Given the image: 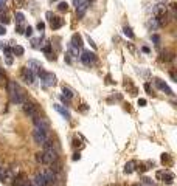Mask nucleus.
<instances>
[{
  "label": "nucleus",
  "instance_id": "nucleus-27",
  "mask_svg": "<svg viewBox=\"0 0 177 186\" xmlns=\"http://www.w3.org/2000/svg\"><path fill=\"white\" fill-rule=\"evenodd\" d=\"M123 31H124V34L129 37V39H134V33H132V30H130L129 26H124V28H123Z\"/></svg>",
  "mask_w": 177,
  "mask_h": 186
},
{
  "label": "nucleus",
  "instance_id": "nucleus-26",
  "mask_svg": "<svg viewBox=\"0 0 177 186\" xmlns=\"http://www.w3.org/2000/svg\"><path fill=\"white\" fill-rule=\"evenodd\" d=\"M24 20H25V16L22 13H16V22H17V25H22L24 24Z\"/></svg>",
  "mask_w": 177,
  "mask_h": 186
},
{
  "label": "nucleus",
  "instance_id": "nucleus-41",
  "mask_svg": "<svg viewBox=\"0 0 177 186\" xmlns=\"http://www.w3.org/2000/svg\"><path fill=\"white\" fill-rule=\"evenodd\" d=\"M152 40H154L155 44H159V42H160V37L157 36V34H154V36H152Z\"/></svg>",
  "mask_w": 177,
  "mask_h": 186
},
{
  "label": "nucleus",
  "instance_id": "nucleus-39",
  "mask_svg": "<svg viewBox=\"0 0 177 186\" xmlns=\"http://www.w3.org/2000/svg\"><path fill=\"white\" fill-rule=\"evenodd\" d=\"M24 2H25V0H14V5H16V6H22V5H24Z\"/></svg>",
  "mask_w": 177,
  "mask_h": 186
},
{
  "label": "nucleus",
  "instance_id": "nucleus-17",
  "mask_svg": "<svg viewBox=\"0 0 177 186\" xmlns=\"http://www.w3.org/2000/svg\"><path fill=\"white\" fill-rule=\"evenodd\" d=\"M14 177H16L14 169L13 168H6V174H5V177H3L2 181H5V183H11V181L14 180Z\"/></svg>",
  "mask_w": 177,
  "mask_h": 186
},
{
  "label": "nucleus",
  "instance_id": "nucleus-4",
  "mask_svg": "<svg viewBox=\"0 0 177 186\" xmlns=\"http://www.w3.org/2000/svg\"><path fill=\"white\" fill-rule=\"evenodd\" d=\"M73 3H75L76 6V14H78V17H84V14H86L87 11V6H88V2L87 0H73Z\"/></svg>",
  "mask_w": 177,
  "mask_h": 186
},
{
  "label": "nucleus",
  "instance_id": "nucleus-44",
  "mask_svg": "<svg viewBox=\"0 0 177 186\" xmlns=\"http://www.w3.org/2000/svg\"><path fill=\"white\" fill-rule=\"evenodd\" d=\"M5 5H3V3H0V13H2V11H3V13H5Z\"/></svg>",
  "mask_w": 177,
  "mask_h": 186
},
{
  "label": "nucleus",
  "instance_id": "nucleus-8",
  "mask_svg": "<svg viewBox=\"0 0 177 186\" xmlns=\"http://www.w3.org/2000/svg\"><path fill=\"white\" fill-rule=\"evenodd\" d=\"M155 177H157V180H161L168 185H171L172 180H174V175H172L171 172H168V171H159V172L155 174Z\"/></svg>",
  "mask_w": 177,
  "mask_h": 186
},
{
  "label": "nucleus",
  "instance_id": "nucleus-9",
  "mask_svg": "<svg viewBox=\"0 0 177 186\" xmlns=\"http://www.w3.org/2000/svg\"><path fill=\"white\" fill-rule=\"evenodd\" d=\"M11 102L13 104H24V102L26 101V98H25V92L22 89H19L14 95H11Z\"/></svg>",
  "mask_w": 177,
  "mask_h": 186
},
{
  "label": "nucleus",
  "instance_id": "nucleus-23",
  "mask_svg": "<svg viewBox=\"0 0 177 186\" xmlns=\"http://www.w3.org/2000/svg\"><path fill=\"white\" fill-rule=\"evenodd\" d=\"M13 53H14L16 56H24L25 50H24V47H20V45H16V47L13 48Z\"/></svg>",
  "mask_w": 177,
  "mask_h": 186
},
{
  "label": "nucleus",
  "instance_id": "nucleus-3",
  "mask_svg": "<svg viewBox=\"0 0 177 186\" xmlns=\"http://www.w3.org/2000/svg\"><path fill=\"white\" fill-rule=\"evenodd\" d=\"M33 121H34V126H36V129H39V130H42V132H45L47 134L48 132V129H50V123L45 118H42V116H34L33 118Z\"/></svg>",
  "mask_w": 177,
  "mask_h": 186
},
{
  "label": "nucleus",
  "instance_id": "nucleus-22",
  "mask_svg": "<svg viewBox=\"0 0 177 186\" xmlns=\"http://www.w3.org/2000/svg\"><path fill=\"white\" fill-rule=\"evenodd\" d=\"M67 56H72V58H78V56H79V48L73 47V45L70 44V45H68V50H67Z\"/></svg>",
  "mask_w": 177,
  "mask_h": 186
},
{
  "label": "nucleus",
  "instance_id": "nucleus-18",
  "mask_svg": "<svg viewBox=\"0 0 177 186\" xmlns=\"http://www.w3.org/2000/svg\"><path fill=\"white\" fill-rule=\"evenodd\" d=\"M155 85L159 87L160 90H163V92H166L168 95H174V93H172V90H171V89H169V87H168V84H166V82L160 81V79H155Z\"/></svg>",
  "mask_w": 177,
  "mask_h": 186
},
{
  "label": "nucleus",
  "instance_id": "nucleus-14",
  "mask_svg": "<svg viewBox=\"0 0 177 186\" xmlns=\"http://www.w3.org/2000/svg\"><path fill=\"white\" fill-rule=\"evenodd\" d=\"M33 185L34 186H47V180L44 178V175H42L41 172H37L33 178Z\"/></svg>",
  "mask_w": 177,
  "mask_h": 186
},
{
  "label": "nucleus",
  "instance_id": "nucleus-50",
  "mask_svg": "<svg viewBox=\"0 0 177 186\" xmlns=\"http://www.w3.org/2000/svg\"><path fill=\"white\" fill-rule=\"evenodd\" d=\"M3 2H5V0H0V3H3Z\"/></svg>",
  "mask_w": 177,
  "mask_h": 186
},
{
  "label": "nucleus",
  "instance_id": "nucleus-49",
  "mask_svg": "<svg viewBox=\"0 0 177 186\" xmlns=\"http://www.w3.org/2000/svg\"><path fill=\"white\" fill-rule=\"evenodd\" d=\"M132 186H143V185H138V183H135V185H132Z\"/></svg>",
  "mask_w": 177,
  "mask_h": 186
},
{
  "label": "nucleus",
  "instance_id": "nucleus-21",
  "mask_svg": "<svg viewBox=\"0 0 177 186\" xmlns=\"http://www.w3.org/2000/svg\"><path fill=\"white\" fill-rule=\"evenodd\" d=\"M70 44L73 45V47L79 48L81 45H82V37H81L78 33H76V34H73V37H72V42H70Z\"/></svg>",
  "mask_w": 177,
  "mask_h": 186
},
{
  "label": "nucleus",
  "instance_id": "nucleus-32",
  "mask_svg": "<svg viewBox=\"0 0 177 186\" xmlns=\"http://www.w3.org/2000/svg\"><path fill=\"white\" fill-rule=\"evenodd\" d=\"M5 62H6V65H13V56H11V54H6V56H5Z\"/></svg>",
  "mask_w": 177,
  "mask_h": 186
},
{
  "label": "nucleus",
  "instance_id": "nucleus-24",
  "mask_svg": "<svg viewBox=\"0 0 177 186\" xmlns=\"http://www.w3.org/2000/svg\"><path fill=\"white\" fill-rule=\"evenodd\" d=\"M62 93H64L62 96H65L67 99H72V98H73V92L70 89H67V87H62Z\"/></svg>",
  "mask_w": 177,
  "mask_h": 186
},
{
  "label": "nucleus",
  "instance_id": "nucleus-20",
  "mask_svg": "<svg viewBox=\"0 0 177 186\" xmlns=\"http://www.w3.org/2000/svg\"><path fill=\"white\" fill-rule=\"evenodd\" d=\"M135 169H137V161L135 160H130V161L126 163V166H124V172L126 174H132Z\"/></svg>",
  "mask_w": 177,
  "mask_h": 186
},
{
  "label": "nucleus",
  "instance_id": "nucleus-11",
  "mask_svg": "<svg viewBox=\"0 0 177 186\" xmlns=\"http://www.w3.org/2000/svg\"><path fill=\"white\" fill-rule=\"evenodd\" d=\"M26 68H28V70L31 71L33 75H37V73L42 70V64L39 62V60L31 59V60H28V65H26Z\"/></svg>",
  "mask_w": 177,
  "mask_h": 186
},
{
  "label": "nucleus",
  "instance_id": "nucleus-38",
  "mask_svg": "<svg viewBox=\"0 0 177 186\" xmlns=\"http://www.w3.org/2000/svg\"><path fill=\"white\" fill-rule=\"evenodd\" d=\"M138 105H140V107H145V105H146V99H143V98L138 99Z\"/></svg>",
  "mask_w": 177,
  "mask_h": 186
},
{
  "label": "nucleus",
  "instance_id": "nucleus-16",
  "mask_svg": "<svg viewBox=\"0 0 177 186\" xmlns=\"http://www.w3.org/2000/svg\"><path fill=\"white\" fill-rule=\"evenodd\" d=\"M55 110H56L57 113H61V115H62L65 120H70V112H68V110L65 109L64 105H61V104H55Z\"/></svg>",
  "mask_w": 177,
  "mask_h": 186
},
{
  "label": "nucleus",
  "instance_id": "nucleus-19",
  "mask_svg": "<svg viewBox=\"0 0 177 186\" xmlns=\"http://www.w3.org/2000/svg\"><path fill=\"white\" fill-rule=\"evenodd\" d=\"M6 89H8V95L11 96V95H14L19 89H20V87H19V84H17L16 81H8V85H6Z\"/></svg>",
  "mask_w": 177,
  "mask_h": 186
},
{
  "label": "nucleus",
  "instance_id": "nucleus-45",
  "mask_svg": "<svg viewBox=\"0 0 177 186\" xmlns=\"http://www.w3.org/2000/svg\"><path fill=\"white\" fill-rule=\"evenodd\" d=\"M17 31H19V33H24V26L19 25V26H17Z\"/></svg>",
  "mask_w": 177,
  "mask_h": 186
},
{
  "label": "nucleus",
  "instance_id": "nucleus-35",
  "mask_svg": "<svg viewBox=\"0 0 177 186\" xmlns=\"http://www.w3.org/2000/svg\"><path fill=\"white\" fill-rule=\"evenodd\" d=\"M31 34H33V28H31V26H26V28H25V36L30 37Z\"/></svg>",
  "mask_w": 177,
  "mask_h": 186
},
{
  "label": "nucleus",
  "instance_id": "nucleus-37",
  "mask_svg": "<svg viewBox=\"0 0 177 186\" xmlns=\"http://www.w3.org/2000/svg\"><path fill=\"white\" fill-rule=\"evenodd\" d=\"M37 30H39V31H44V30H45V24H44V22H39V24H37Z\"/></svg>",
  "mask_w": 177,
  "mask_h": 186
},
{
  "label": "nucleus",
  "instance_id": "nucleus-42",
  "mask_svg": "<svg viewBox=\"0 0 177 186\" xmlns=\"http://www.w3.org/2000/svg\"><path fill=\"white\" fill-rule=\"evenodd\" d=\"M145 90H146V92H151V84H149V82H146V84H145Z\"/></svg>",
  "mask_w": 177,
  "mask_h": 186
},
{
  "label": "nucleus",
  "instance_id": "nucleus-12",
  "mask_svg": "<svg viewBox=\"0 0 177 186\" xmlns=\"http://www.w3.org/2000/svg\"><path fill=\"white\" fill-rule=\"evenodd\" d=\"M22 78H24V81L26 82V84H33L34 82V78H36V75H33L31 71L28 70L26 67L22 68Z\"/></svg>",
  "mask_w": 177,
  "mask_h": 186
},
{
  "label": "nucleus",
  "instance_id": "nucleus-34",
  "mask_svg": "<svg viewBox=\"0 0 177 186\" xmlns=\"http://www.w3.org/2000/svg\"><path fill=\"white\" fill-rule=\"evenodd\" d=\"M5 174H6V168H5V166H0V180H3Z\"/></svg>",
  "mask_w": 177,
  "mask_h": 186
},
{
  "label": "nucleus",
  "instance_id": "nucleus-31",
  "mask_svg": "<svg viewBox=\"0 0 177 186\" xmlns=\"http://www.w3.org/2000/svg\"><path fill=\"white\" fill-rule=\"evenodd\" d=\"M36 161L37 163H44V154H42V152H37L36 154Z\"/></svg>",
  "mask_w": 177,
  "mask_h": 186
},
{
  "label": "nucleus",
  "instance_id": "nucleus-7",
  "mask_svg": "<svg viewBox=\"0 0 177 186\" xmlns=\"http://www.w3.org/2000/svg\"><path fill=\"white\" fill-rule=\"evenodd\" d=\"M24 112L26 113L28 116H31V118H34V116H37V112H39V109H37V105L34 104V102H24Z\"/></svg>",
  "mask_w": 177,
  "mask_h": 186
},
{
  "label": "nucleus",
  "instance_id": "nucleus-30",
  "mask_svg": "<svg viewBox=\"0 0 177 186\" xmlns=\"http://www.w3.org/2000/svg\"><path fill=\"white\" fill-rule=\"evenodd\" d=\"M143 183H145V185H149V186H157V185L151 180V178H148V177H145V178H143Z\"/></svg>",
  "mask_w": 177,
  "mask_h": 186
},
{
  "label": "nucleus",
  "instance_id": "nucleus-36",
  "mask_svg": "<svg viewBox=\"0 0 177 186\" xmlns=\"http://www.w3.org/2000/svg\"><path fill=\"white\" fill-rule=\"evenodd\" d=\"M0 22H2V24H8V22H9V19L2 14V16H0Z\"/></svg>",
  "mask_w": 177,
  "mask_h": 186
},
{
  "label": "nucleus",
  "instance_id": "nucleus-48",
  "mask_svg": "<svg viewBox=\"0 0 177 186\" xmlns=\"http://www.w3.org/2000/svg\"><path fill=\"white\" fill-rule=\"evenodd\" d=\"M2 78H3V71L0 70V79H2Z\"/></svg>",
  "mask_w": 177,
  "mask_h": 186
},
{
  "label": "nucleus",
  "instance_id": "nucleus-47",
  "mask_svg": "<svg viewBox=\"0 0 177 186\" xmlns=\"http://www.w3.org/2000/svg\"><path fill=\"white\" fill-rule=\"evenodd\" d=\"M141 50H143L145 53H149V51H151V50H149V48H148V47H143V48H141Z\"/></svg>",
  "mask_w": 177,
  "mask_h": 186
},
{
  "label": "nucleus",
  "instance_id": "nucleus-25",
  "mask_svg": "<svg viewBox=\"0 0 177 186\" xmlns=\"http://www.w3.org/2000/svg\"><path fill=\"white\" fill-rule=\"evenodd\" d=\"M42 51H44L45 54H48V58L51 59V56H50V51H51V44H48V42H47V44L44 45V47H42Z\"/></svg>",
  "mask_w": 177,
  "mask_h": 186
},
{
  "label": "nucleus",
  "instance_id": "nucleus-5",
  "mask_svg": "<svg viewBox=\"0 0 177 186\" xmlns=\"http://www.w3.org/2000/svg\"><path fill=\"white\" fill-rule=\"evenodd\" d=\"M47 19L50 20V26H51V30H59L61 26L64 25V19H61V17H56V16H53L51 13H47Z\"/></svg>",
  "mask_w": 177,
  "mask_h": 186
},
{
  "label": "nucleus",
  "instance_id": "nucleus-29",
  "mask_svg": "<svg viewBox=\"0 0 177 186\" xmlns=\"http://www.w3.org/2000/svg\"><path fill=\"white\" fill-rule=\"evenodd\" d=\"M57 9H59V11H67V9H68L67 2H61L59 5H57Z\"/></svg>",
  "mask_w": 177,
  "mask_h": 186
},
{
  "label": "nucleus",
  "instance_id": "nucleus-15",
  "mask_svg": "<svg viewBox=\"0 0 177 186\" xmlns=\"http://www.w3.org/2000/svg\"><path fill=\"white\" fill-rule=\"evenodd\" d=\"M152 13H154V16H155V17H159V16H161V14H165V13H166V5H163V3H157V5L154 6Z\"/></svg>",
  "mask_w": 177,
  "mask_h": 186
},
{
  "label": "nucleus",
  "instance_id": "nucleus-40",
  "mask_svg": "<svg viewBox=\"0 0 177 186\" xmlns=\"http://www.w3.org/2000/svg\"><path fill=\"white\" fill-rule=\"evenodd\" d=\"M6 33V28H5V25H0V36H3V34Z\"/></svg>",
  "mask_w": 177,
  "mask_h": 186
},
{
  "label": "nucleus",
  "instance_id": "nucleus-13",
  "mask_svg": "<svg viewBox=\"0 0 177 186\" xmlns=\"http://www.w3.org/2000/svg\"><path fill=\"white\" fill-rule=\"evenodd\" d=\"M13 181H14L13 186H26V185H28V180H26L25 174H19L17 177H14Z\"/></svg>",
  "mask_w": 177,
  "mask_h": 186
},
{
  "label": "nucleus",
  "instance_id": "nucleus-51",
  "mask_svg": "<svg viewBox=\"0 0 177 186\" xmlns=\"http://www.w3.org/2000/svg\"><path fill=\"white\" fill-rule=\"evenodd\" d=\"M53 2H56V0H53Z\"/></svg>",
  "mask_w": 177,
  "mask_h": 186
},
{
  "label": "nucleus",
  "instance_id": "nucleus-28",
  "mask_svg": "<svg viewBox=\"0 0 177 186\" xmlns=\"http://www.w3.org/2000/svg\"><path fill=\"white\" fill-rule=\"evenodd\" d=\"M161 161H163V165H165V163L169 165V163H171V157H169V154H163V155H161Z\"/></svg>",
  "mask_w": 177,
  "mask_h": 186
},
{
  "label": "nucleus",
  "instance_id": "nucleus-10",
  "mask_svg": "<svg viewBox=\"0 0 177 186\" xmlns=\"http://www.w3.org/2000/svg\"><path fill=\"white\" fill-rule=\"evenodd\" d=\"M33 140H34V143H37V144H44L48 140V136H47L45 132L39 130V129H34L33 130Z\"/></svg>",
  "mask_w": 177,
  "mask_h": 186
},
{
  "label": "nucleus",
  "instance_id": "nucleus-33",
  "mask_svg": "<svg viewBox=\"0 0 177 186\" xmlns=\"http://www.w3.org/2000/svg\"><path fill=\"white\" fill-rule=\"evenodd\" d=\"M148 169H149V168H146V165H143V163H141V165H138V168H137L138 172H146Z\"/></svg>",
  "mask_w": 177,
  "mask_h": 186
},
{
  "label": "nucleus",
  "instance_id": "nucleus-1",
  "mask_svg": "<svg viewBox=\"0 0 177 186\" xmlns=\"http://www.w3.org/2000/svg\"><path fill=\"white\" fill-rule=\"evenodd\" d=\"M37 76H39L41 81L44 82V87H51V85H55V82H56V76L53 73H50V71L41 70L39 73H37Z\"/></svg>",
  "mask_w": 177,
  "mask_h": 186
},
{
  "label": "nucleus",
  "instance_id": "nucleus-2",
  "mask_svg": "<svg viewBox=\"0 0 177 186\" xmlns=\"http://www.w3.org/2000/svg\"><path fill=\"white\" fill-rule=\"evenodd\" d=\"M79 59H81V62H82L84 65H90V64H93L95 60H97V54H95L93 51H88V50H84L82 53H81Z\"/></svg>",
  "mask_w": 177,
  "mask_h": 186
},
{
  "label": "nucleus",
  "instance_id": "nucleus-43",
  "mask_svg": "<svg viewBox=\"0 0 177 186\" xmlns=\"http://www.w3.org/2000/svg\"><path fill=\"white\" fill-rule=\"evenodd\" d=\"M87 40H88V44H90V45H92V47H93V48H95V44H93V40H92V39H90V36H87Z\"/></svg>",
  "mask_w": 177,
  "mask_h": 186
},
{
  "label": "nucleus",
  "instance_id": "nucleus-6",
  "mask_svg": "<svg viewBox=\"0 0 177 186\" xmlns=\"http://www.w3.org/2000/svg\"><path fill=\"white\" fill-rule=\"evenodd\" d=\"M41 174L44 175V178L47 180V185H55L57 180V174H55L50 168H45L44 171H41Z\"/></svg>",
  "mask_w": 177,
  "mask_h": 186
},
{
  "label": "nucleus",
  "instance_id": "nucleus-46",
  "mask_svg": "<svg viewBox=\"0 0 177 186\" xmlns=\"http://www.w3.org/2000/svg\"><path fill=\"white\" fill-rule=\"evenodd\" d=\"M79 157H81L79 154H75V155H73V160H79Z\"/></svg>",
  "mask_w": 177,
  "mask_h": 186
}]
</instances>
